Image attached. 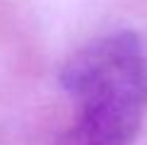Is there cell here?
Instances as JSON below:
<instances>
[{
  "label": "cell",
  "mask_w": 147,
  "mask_h": 145,
  "mask_svg": "<svg viewBox=\"0 0 147 145\" xmlns=\"http://www.w3.org/2000/svg\"><path fill=\"white\" fill-rule=\"evenodd\" d=\"M60 85L75 104L60 145H133L147 111V56L135 34L89 41L65 63Z\"/></svg>",
  "instance_id": "6da1fadb"
}]
</instances>
